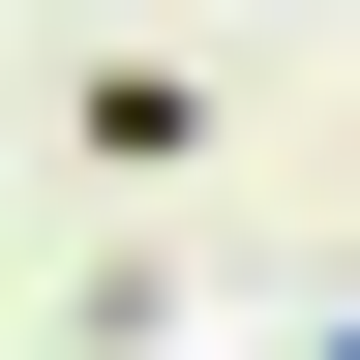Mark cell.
Wrapping results in <instances>:
<instances>
[{
    "instance_id": "6da1fadb",
    "label": "cell",
    "mask_w": 360,
    "mask_h": 360,
    "mask_svg": "<svg viewBox=\"0 0 360 360\" xmlns=\"http://www.w3.org/2000/svg\"><path fill=\"white\" fill-rule=\"evenodd\" d=\"M60 150H90V180H180V150H210V60H150V30L60 60Z\"/></svg>"
}]
</instances>
